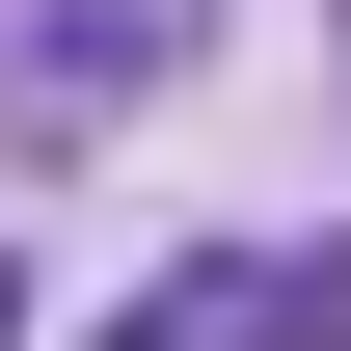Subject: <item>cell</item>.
Instances as JSON below:
<instances>
[{"mask_svg": "<svg viewBox=\"0 0 351 351\" xmlns=\"http://www.w3.org/2000/svg\"><path fill=\"white\" fill-rule=\"evenodd\" d=\"M162 54H189V0H54V27L0 54V108H27V135H82V108H135V82H162Z\"/></svg>", "mask_w": 351, "mask_h": 351, "instance_id": "cell-1", "label": "cell"}, {"mask_svg": "<svg viewBox=\"0 0 351 351\" xmlns=\"http://www.w3.org/2000/svg\"><path fill=\"white\" fill-rule=\"evenodd\" d=\"M0 324H27V270H0Z\"/></svg>", "mask_w": 351, "mask_h": 351, "instance_id": "cell-2", "label": "cell"}]
</instances>
